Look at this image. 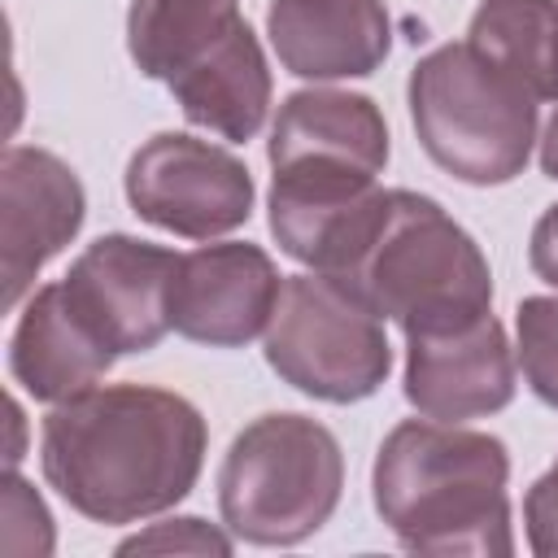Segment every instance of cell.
Instances as JSON below:
<instances>
[{
  "mask_svg": "<svg viewBox=\"0 0 558 558\" xmlns=\"http://www.w3.org/2000/svg\"><path fill=\"white\" fill-rule=\"evenodd\" d=\"M240 26V0H135L126 13V52L144 78L174 87Z\"/></svg>",
  "mask_w": 558,
  "mask_h": 558,
  "instance_id": "2e32d148",
  "label": "cell"
},
{
  "mask_svg": "<svg viewBox=\"0 0 558 558\" xmlns=\"http://www.w3.org/2000/svg\"><path fill=\"white\" fill-rule=\"evenodd\" d=\"M466 44L536 100H558V0H480Z\"/></svg>",
  "mask_w": 558,
  "mask_h": 558,
  "instance_id": "e0dca14e",
  "label": "cell"
},
{
  "mask_svg": "<svg viewBox=\"0 0 558 558\" xmlns=\"http://www.w3.org/2000/svg\"><path fill=\"white\" fill-rule=\"evenodd\" d=\"M514 331L532 397L558 410V296H523L514 310Z\"/></svg>",
  "mask_w": 558,
  "mask_h": 558,
  "instance_id": "ac0fdd59",
  "label": "cell"
},
{
  "mask_svg": "<svg viewBox=\"0 0 558 558\" xmlns=\"http://www.w3.org/2000/svg\"><path fill=\"white\" fill-rule=\"evenodd\" d=\"M405 100L423 153L458 183L497 187L523 174L541 100L471 44H440L418 57Z\"/></svg>",
  "mask_w": 558,
  "mask_h": 558,
  "instance_id": "277c9868",
  "label": "cell"
},
{
  "mask_svg": "<svg viewBox=\"0 0 558 558\" xmlns=\"http://www.w3.org/2000/svg\"><path fill=\"white\" fill-rule=\"evenodd\" d=\"M527 266L536 279H545L549 288H558V201L536 218L532 227V244H527Z\"/></svg>",
  "mask_w": 558,
  "mask_h": 558,
  "instance_id": "7402d4cb",
  "label": "cell"
},
{
  "mask_svg": "<svg viewBox=\"0 0 558 558\" xmlns=\"http://www.w3.org/2000/svg\"><path fill=\"white\" fill-rule=\"evenodd\" d=\"M336 279L405 336L453 331L493 314L488 257L440 201L410 187H388L366 244Z\"/></svg>",
  "mask_w": 558,
  "mask_h": 558,
  "instance_id": "3957f363",
  "label": "cell"
},
{
  "mask_svg": "<svg viewBox=\"0 0 558 558\" xmlns=\"http://www.w3.org/2000/svg\"><path fill=\"white\" fill-rule=\"evenodd\" d=\"M283 275L262 244H201L179 257L170 288V327L209 349H244L266 336Z\"/></svg>",
  "mask_w": 558,
  "mask_h": 558,
  "instance_id": "9c48e42d",
  "label": "cell"
},
{
  "mask_svg": "<svg viewBox=\"0 0 558 558\" xmlns=\"http://www.w3.org/2000/svg\"><path fill=\"white\" fill-rule=\"evenodd\" d=\"M510 453L497 436L440 418L397 423L371 471L375 510L410 554L510 558Z\"/></svg>",
  "mask_w": 558,
  "mask_h": 558,
  "instance_id": "7a4b0ae2",
  "label": "cell"
},
{
  "mask_svg": "<svg viewBox=\"0 0 558 558\" xmlns=\"http://www.w3.org/2000/svg\"><path fill=\"white\" fill-rule=\"evenodd\" d=\"M118 554H214V558H227L231 536L196 514H183V519H166V523H153V527L126 536L118 545Z\"/></svg>",
  "mask_w": 558,
  "mask_h": 558,
  "instance_id": "ffe728a7",
  "label": "cell"
},
{
  "mask_svg": "<svg viewBox=\"0 0 558 558\" xmlns=\"http://www.w3.org/2000/svg\"><path fill=\"white\" fill-rule=\"evenodd\" d=\"M0 545L9 554H48L52 549V514L39 501V493L9 466L4 475V536Z\"/></svg>",
  "mask_w": 558,
  "mask_h": 558,
  "instance_id": "d6986e66",
  "label": "cell"
},
{
  "mask_svg": "<svg viewBox=\"0 0 558 558\" xmlns=\"http://www.w3.org/2000/svg\"><path fill=\"white\" fill-rule=\"evenodd\" d=\"M344 453L331 427L310 414H262L218 466V510L235 541L301 545L340 506Z\"/></svg>",
  "mask_w": 558,
  "mask_h": 558,
  "instance_id": "5b68a950",
  "label": "cell"
},
{
  "mask_svg": "<svg viewBox=\"0 0 558 558\" xmlns=\"http://www.w3.org/2000/svg\"><path fill=\"white\" fill-rule=\"evenodd\" d=\"M9 418H13V436L22 432V405L17 401H9ZM17 458H22V445L13 440V449H9V466H17Z\"/></svg>",
  "mask_w": 558,
  "mask_h": 558,
  "instance_id": "cb8c5ba5",
  "label": "cell"
},
{
  "mask_svg": "<svg viewBox=\"0 0 558 558\" xmlns=\"http://www.w3.org/2000/svg\"><path fill=\"white\" fill-rule=\"evenodd\" d=\"M541 174L545 179H558V105H554V113H549V122H545V131H541Z\"/></svg>",
  "mask_w": 558,
  "mask_h": 558,
  "instance_id": "603a6c76",
  "label": "cell"
},
{
  "mask_svg": "<svg viewBox=\"0 0 558 558\" xmlns=\"http://www.w3.org/2000/svg\"><path fill=\"white\" fill-rule=\"evenodd\" d=\"M122 187L144 222L183 240H218L253 214L248 166L231 148L183 131L144 140L126 161Z\"/></svg>",
  "mask_w": 558,
  "mask_h": 558,
  "instance_id": "52a82bcc",
  "label": "cell"
},
{
  "mask_svg": "<svg viewBox=\"0 0 558 558\" xmlns=\"http://www.w3.org/2000/svg\"><path fill=\"white\" fill-rule=\"evenodd\" d=\"M523 527H527L532 554L558 558V458H554V466L527 488V497H523Z\"/></svg>",
  "mask_w": 558,
  "mask_h": 558,
  "instance_id": "44dd1931",
  "label": "cell"
},
{
  "mask_svg": "<svg viewBox=\"0 0 558 558\" xmlns=\"http://www.w3.org/2000/svg\"><path fill=\"white\" fill-rule=\"evenodd\" d=\"M87 192L78 174L48 148L17 144L0 161V275L4 310H13L35 275L78 235Z\"/></svg>",
  "mask_w": 558,
  "mask_h": 558,
  "instance_id": "30bf717a",
  "label": "cell"
},
{
  "mask_svg": "<svg viewBox=\"0 0 558 558\" xmlns=\"http://www.w3.org/2000/svg\"><path fill=\"white\" fill-rule=\"evenodd\" d=\"M170 96L192 126H205L231 144H248L262 131L275 96L270 65L253 26L244 22L201 70L179 78Z\"/></svg>",
  "mask_w": 558,
  "mask_h": 558,
  "instance_id": "9a60e30c",
  "label": "cell"
},
{
  "mask_svg": "<svg viewBox=\"0 0 558 558\" xmlns=\"http://www.w3.org/2000/svg\"><path fill=\"white\" fill-rule=\"evenodd\" d=\"M266 362L296 392L353 405L384 388L392 344L384 318L331 275H283L275 318L266 327Z\"/></svg>",
  "mask_w": 558,
  "mask_h": 558,
  "instance_id": "8992f818",
  "label": "cell"
},
{
  "mask_svg": "<svg viewBox=\"0 0 558 558\" xmlns=\"http://www.w3.org/2000/svg\"><path fill=\"white\" fill-rule=\"evenodd\" d=\"M179 257L140 235H100L65 270L61 288L78 318L118 353H148L170 327V288Z\"/></svg>",
  "mask_w": 558,
  "mask_h": 558,
  "instance_id": "ba28073f",
  "label": "cell"
},
{
  "mask_svg": "<svg viewBox=\"0 0 558 558\" xmlns=\"http://www.w3.org/2000/svg\"><path fill=\"white\" fill-rule=\"evenodd\" d=\"M405 401L423 418L466 423L514 401V349L497 314L453 331L405 336Z\"/></svg>",
  "mask_w": 558,
  "mask_h": 558,
  "instance_id": "8fae6325",
  "label": "cell"
},
{
  "mask_svg": "<svg viewBox=\"0 0 558 558\" xmlns=\"http://www.w3.org/2000/svg\"><path fill=\"white\" fill-rule=\"evenodd\" d=\"M266 35L279 65L310 83L366 78L392 52L384 0H270Z\"/></svg>",
  "mask_w": 558,
  "mask_h": 558,
  "instance_id": "7c38bea8",
  "label": "cell"
},
{
  "mask_svg": "<svg viewBox=\"0 0 558 558\" xmlns=\"http://www.w3.org/2000/svg\"><path fill=\"white\" fill-rule=\"evenodd\" d=\"M201 410L148 384H96L57 401L39 432V466L70 510L118 527L179 506L205 466Z\"/></svg>",
  "mask_w": 558,
  "mask_h": 558,
  "instance_id": "6da1fadb",
  "label": "cell"
},
{
  "mask_svg": "<svg viewBox=\"0 0 558 558\" xmlns=\"http://www.w3.org/2000/svg\"><path fill=\"white\" fill-rule=\"evenodd\" d=\"M113 362L118 353L78 318V310L65 301L61 279L31 292L9 340V371L22 392L48 405L70 401L74 392L96 388Z\"/></svg>",
  "mask_w": 558,
  "mask_h": 558,
  "instance_id": "5bb4252c",
  "label": "cell"
},
{
  "mask_svg": "<svg viewBox=\"0 0 558 558\" xmlns=\"http://www.w3.org/2000/svg\"><path fill=\"white\" fill-rule=\"evenodd\" d=\"M388 122L379 105L344 87H301L283 96L270 126V170L279 166H349L362 174H384L388 166Z\"/></svg>",
  "mask_w": 558,
  "mask_h": 558,
  "instance_id": "4fadbf2b",
  "label": "cell"
}]
</instances>
